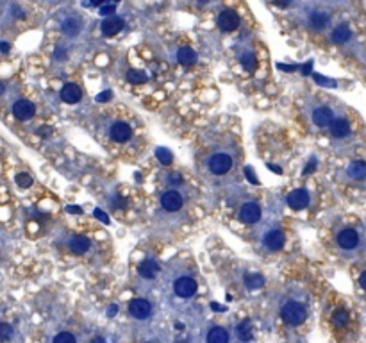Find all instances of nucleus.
Returning a JSON list of instances; mask_svg holds the SVG:
<instances>
[{
    "mask_svg": "<svg viewBox=\"0 0 366 343\" xmlns=\"http://www.w3.org/2000/svg\"><path fill=\"white\" fill-rule=\"evenodd\" d=\"M268 168H270V170H274L275 174H282V168L275 166V164H268Z\"/></svg>",
    "mask_w": 366,
    "mask_h": 343,
    "instance_id": "8fccbe9b",
    "label": "nucleus"
},
{
    "mask_svg": "<svg viewBox=\"0 0 366 343\" xmlns=\"http://www.w3.org/2000/svg\"><path fill=\"white\" fill-rule=\"evenodd\" d=\"M177 61L181 64H184V66H191V64L197 63V52H195V50H191V48H188V47L179 48Z\"/></svg>",
    "mask_w": 366,
    "mask_h": 343,
    "instance_id": "aec40b11",
    "label": "nucleus"
},
{
    "mask_svg": "<svg viewBox=\"0 0 366 343\" xmlns=\"http://www.w3.org/2000/svg\"><path fill=\"white\" fill-rule=\"evenodd\" d=\"M129 313L136 320H147L152 315V304L145 299H134L129 304Z\"/></svg>",
    "mask_w": 366,
    "mask_h": 343,
    "instance_id": "f03ea898",
    "label": "nucleus"
},
{
    "mask_svg": "<svg viewBox=\"0 0 366 343\" xmlns=\"http://www.w3.org/2000/svg\"><path fill=\"white\" fill-rule=\"evenodd\" d=\"M334 120V113L329 108H318L313 113V122L318 127H329Z\"/></svg>",
    "mask_w": 366,
    "mask_h": 343,
    "instance_id": "f3484780",
    "label": "nucleus"
},
{
    "mask_svg": "<svg viewBox=\"0 0 366 343\" xmlns=\"http://www.w3.org/2000/svg\"><path fill=\"white\" fill-rule=\"evenodd\" d=\"M66 211H68V213H77V215H82V209L77 208V206H68V208H66Z\"/></svg>",
    "mask_w": 366,
    "mask_h": 343,
    "instance_id": "79ce46f5",
    "label": "nucleus"
},
{
    "mask_svg": "<svg viewBox=\"0 0 366 343\" xmlns=\"http://www.w3.org/2000/svg\"><path fill=\"white\" fill-rule=\"evenodd\" d=\"M359 283H361V288H366V272H362V274H361V279H359Z\"/></svg>",
    "mask_w": 366,
    "mask_h": 343,
    "instance_id": "49530a36",
    "label": "nucleus"
},
{
    "mask_svg": "<svg viewBox=\"0 0 366 343\" xmlns=\"http://www.w3.org/2000/svg\"><path fill=\"white\" fill-rule=\"evenodd\" d=\"M116 309H118V307L114 306V304H113V306H109V309H107V315H109V316H114V313H116Z\"/></svg>",
    "mask_w": 366,
    "mask_h": 343,
    "instance_id": "a18cd8bd",
    "label": "nucleus"
},
{
    "mask_svg": "<svg viewBox=\"0 0 366 343\" xmlns=\"http://www.w3.org/2000/svg\"><path fill=\"white\" fill-rule=\"evenodd\" d=\"M111 97H113V93L109 92V90H105V92H102V93H98L97 95V102H102V104H104V102H109V100H111Z\"/></svg>",
    "mask_w": 366,
    "mask_h": 343,
    "instance_id": "f704fd0d",
    "label": "nucleus"
},
{
    "mask_svg": "<svg viewBox=\"0 0 366 343\" xmlns=\"http://www.w3.org/2000/svg\"><path fill=\"white\" fill-rule=\"evenodd\" d=\"M359 243V236L354 229H343L338 234V245L341 248H354Z\"/></svg>",
    "mask_w": 366,
    "mask_h": 343,
    "instance_id": "ddd939ff",
    "label": "nucleus"
},
{
    "mask_svg": "<svg viewBox=\"0 0 366 343\" xmlns=\"http://www.w3.org/2000/svg\"><path fill=\"white\" fill-rule=\"evenodd\" d=\"M138 272H140V276L145 277V279H154V277L159 274V265H157L154 260H150V258H147V260H143L140 263Z\"/></svg>",
    "mask_w": 366,
    "mask_h": 343,
    "instance_id": "dca6fc26",
    "label": "nucleus"
},
{
    "mask_svg": "<svg viewBox=\"0 0 366 343\" xmlns=\"http://www.w3.org/2000/svg\"><path fill=\"white\" fill-rule=\"evenodd\" d=\"M100 27L104 36H114V34H118L124 29V20L120 16H107V18H104Z\"/></svg>",
    "mask_w": 366,
    "mask_h": 343,
    "instance_id": "9d476101",
    "label": "nucleus"
},
{
    "mask_svg": "<svg viewBox=\"0 0 366 343\" xmlns=\"http://www.w3.org/2000/svg\"><path fill=\"white\" fill-rule=\"evenodd\" d=\"M59 95H61V100H63V102H66V104H75V102H79V100H81L82 92H81V88H79L77 84L68 82V84H65V86L61 88Z\"/></svg>",
    "mask_w": 366,
    "mask_h": 343,
    "instance_id": "1a4fd4ad",
    "label": "nucleus"
},
{
    "mask_svg": "<svg viewBox=\"0 0 366 343\" xmlns=\"http://www.w3.org/2000/svg\"><path fill=\"white\" fill-rule=\"evenodd\" d=\"M36 113V108H34L33 102H29L25 99H20L15 102L13 106V115L17 116L18 120H31Z\"/></svg>",
    "mask_w": 366,
    "mask_h": 343,
    "instance_id": "6e6552de",
    "label": "nucleus"
},
{
    "mask_svg": "<svg viewBox=\"0 0 366 343\" xmlns=\"http://www.w3.org/2000/svg\"><path fill=\"white\" fill-rule=\"evenodd\" d=\"M127 79L134 84H143L149 80V77H147L145 72H141V70H131V72L127 73Z\"/></svg>",
    "mask_w": 366,
    "mask_h": 343,
    "instance_id": "cd10ccee",
    "label": "nucleus"
},
{
    "mask_svg": "<svg viewBox=\"0 0 366 343\" xmlns=\"http://www.w3.org/2000/svg\"><path fill=\"white\" fill-rule=\"evenodd\" d=\"M13 334H15V329L9 325V323H0V341H9V339L13 338Z\"/></svg>",
    "mask_w": 366,
    "mask_h": 343,
    "instance_id": "c85d7f7f",
    "label": "nucleus"
},
{
    "mask_svg": "<svg viewBox=\"0 0 366 343\" xmlns=\"http://www.w3.org/2000/svg\"><path fill=\"white\" fill-rule=\"evenodd\" d=\"M241 64L245 70H249V72H252V70H256V66H258V61H256V56L254 54H245V56L241 57Z\"/></svg>",
    "mask_w": 366,
    "mask_h": 343,
    "instance_id": "c756f323",
    "label": "nucleus"
},
{
    "mask_svg": "<svg viewBox=\"0 0 366 343\" xmlns=\"http://www.w3.org/2000/svg\"><path fill=\"white\" fill-rule=\"evenodd\" d=\"M0 52H9V45L6 41H0Z\"/></svg>",
    "mask_w": 366,
    "mask_h": 343,
    "instance_id": "37998d69",
    "label": "nucleus"
},
{
    "mask_svg": "<svg viewBox=\"0 0 366 343\" xmlns=\"http://www.w3.org/2000/svg\"><path fill=\"white\" fill-rule=\"evenodd\" d=\"M279 70H284V72H295V66H288V64H277Z\"/></svg>",
    "mask_w": 366,
    "mask_h": 343,
    "instance_id": "a19ab883",
    "label": "nucleus"
},
{
    "mask_svg": "<svg viewBox=\"0 0 366 343\" xmlns=\"http://www.w3.org/2000/svg\"><path fill=\"white\" fill-rule=\"evenodd\" d=\"M348 176L355 181H362L366 177V164L362 161H354L348 166Z\"/></svg>",
    "mask_w": 366,
    "mask_h": 343,
    "instance_id": "5701e85b",
    "label": "nucleus"
},
{
    "mask_svg": "<svg viewBox=\"0 0 366 343\" xmlns=\"http://www.w3.org/2000/svg\"><path fill=\"white\" fill-rule=\"evenodd\" d=\"M4 84H2V82H0V95H2V93H4Z\"/></svg>",
    "mask_w": 366,
    "mask_h": 343,
    "instance_id": "864d4df0",
    "label": "nucleus"
},
{
    "mask_svg": "<svg viewBox=\"0 0 366 343\" xmlns=\"http://www.w3.org/2000/svg\"><path fill=\"white\" fill-rule=\"evenodd\" d=\"M173 290L182 299H189V297H193L197 293V283L193 279H189V277H181V279L175 281Z\"/></svg>",
    "mask_w": 366,
    "mask_h": 343,
    "instance_id": "423d86ee",
    "label": "nucleus"
},
{
    "mask_svg": "<svg viewBox=\"0 0 366 343\" xmlns=\"http://www.w3.org/2000/svg\"><path fill=\"white\" fill-rule=\"evenodd\" d=\"M161 206L166 211H179L182 208V197L177 192H166L161 197Z\"/></svg>",
    "mask_w": 366,
    "mask_h": 343,
    "instance_id": "f8f14e48",
    "label": "nucleus"
},
{
    "mask_svg": "<svg viewBox=\"0 0 366 343\" xmlns=\"http://www.w3.org/2000/svg\"><path fill=\"white\" fill-rule=\"evenodd\" d=\"M311 66H313L311 63H307V64H304V66H302V70H304V73H306V75H307V73H311Z\"/></svg>",
    "mask_w": 366,
    "mask_h": 343,
    "instance_id": "09e8293b",
    "label": "nucleus"
},
{
    "mask_svg": "<svg viewBox=\"0 0 366 343\" xmlns=\"http://www.w3.org/2000/svg\"><path fill=\"white\" fill-rule=\"evenodd\" d=\"M314 168H316V161H311V164H307L306 168H304V172H302V174H304V176H309V174H313L314 172Z\"/></svg>",
    "mask_w": 366,
    "mask_h": 343,
    "instance_id": "58836bf2",
    "label": "nucleus"
},
{
    "mask_svg": "<svg viewBox=\"0 0 366 343\" xmlns=\"http://www.w3.org/2000/svg\"><path fill=\"white\" fill-rule=\"evenodd\" d=\"M239 220L243 224H256L261 218V208L256 202H247L241 209H239Z\"/></svg>",
    "mask_w": 366,
    "mask_h": 343,
    "instance_id": "0eeeda50",
    "label": "nucleus"
},
{
    "mask_svg": "<svg viewBox=\"0 0 366 343\" xmlns=\"http://www.w3.org/2000/svg\"><path fill=\"white\" fill-rule=\"evenodd\" d=\"M93 215H95V218H98L100 222H104V224H109V216H105V213L102 211V209H95Z\"/></svg>",
    "mask_w": 366,
    "mask_h": 343,
    "instance_id": "4c0bfd02",
    "label": "nucleus"
},
{
    "mask_svg": "<svg viewBox=\"0 0 366 343\" xmlns=\"http://www.w3.org/2000/svg\"><path fill=\"white\" fill-rule=\"evenodd\" d=\"M114 9H116V4H102V8H100V15H104V16L113 15Z\"/></svg>",
    "mask_w": 366,
    "mask_h": 343,
    "instance_id": "c9c22d12",
    "label": "nucleus"
},
{
    "mask_svg": "<svg viewBox=\"0 0 366 343\" xmlns=\"http://www.w3.org/2000/svg\"><path fill=\"white\" fill-rule=\"evenodd\" d=\"M91 343H107V341H105L104 338H93V339H91Z\"/></svg>",
    "mask_w": 366,
    "mask_h": 343,
    "instance_id": "3c124183",
    "label": "nucleus"
},
{
    "mask_svg": "<svg viewBox=\"0 0 366 343\" xmlns=\"http://www.w3.org/2000/svg\"><path fill=\"white\" fill-rule=\"evenodd\" d=\"M156 157L159 159V163L166 164V166H168V164H172V161H173V154L168 150V148H165V147H159V148H157V150H156Z\"/></svg>",
    "mask_w": 366,
    "mask_h": 343,
    "instance_id": "393cba45",
    "label": "nucleus"
},
{
    "mask_svg": "<svg viewBox=\"0 0 366 343\" xmlns=\"http://www.w3.org/2000/svg\"><path fill=\"white\" fill-rule=\"evenodd\" d=\"M229 341H230L229 331L225 327H220V325L211 327L207 331V334H205V343H229Z\"/></svg>",
    "mask_w": 366,
    "mask_h": 343,
    "instance_id": "4468645a",
    "label": "nucleus"
},
{
    "mask_svg": "<svg viewBox=\"0 0 366 343\" xmlns=\"http://www.w3.org/2000/svg\"><path fill=\"white\" fill-rule=\"evenodd\" d=\"M314 80H316L318 84H325L327 88H334L336 86V82H334L332 79H327V77H322V75H318V73H314Z\"/></svg>",
    "mask_w": 366,
    "mask_h": 343,
    "instance_id": "72a5a7b5",
    "label": "nucleus"
},
{
    "mask_svg": "<svg viewBox=\"0 0 366 343\" xmlns=\"http://www.w3.org/2000/svg\"><path fill=\"white\" fill-rule=\"evenodd\" d=\"M245 286L249 290H259V288L265 286V277L261 274H249L245 277Z\"/></svg>",
    "mask_w": 366,
    "mask_h": 343,
    "instance_id": "b1692460",
    "label": "nucleus"
},
{
    "mask_svg": "<svg viewBox=\"0 0 366 343\" xmlns=\"http://www.w3.org/2000/svg\"><path fill=\"white\" fill-rule=\"evenodd\" d=\"M15 181H17V184L20 188H29L33 186V177L27 176V174H18L17 177H15Z\"/></svg>",
    "mask_w": 366,
    "mask_h": 343,
    "instance_id": "473e14b6",
    "label": "nucleus"
},
{
    "mask_svg": "<svg viewBox=\"0 0 366 343\" xmlns=\"http://www.w3.org/2000/svg\"><path fill=\"white\" fill-rule=\"evenodd\" d=\"M288 206L295 211H302V209H306L309 206V193L306 190H295L288 195Z\"/></svg>",
    "mask_w": 366,
    "mask_h": 343,
    "instance_id": "39448f33",
    "label": "nucleus"
},
{
    "mask_svg": "<svg viewBox=\"0 0 366 343\" xmlns=\"http://www.w3.org/2000/svg\"><path fill=\"white\" fill-rule=\"evenodd\" d=\"M327 20H329V16L325 15V13H313L311 15V25H313L314 29H322L323 25L327 24Z\"/></svg>",
    "mask_w": 366,
    "mask_h": 343,
    "instance_id": "bb28decb",
    "label": "nucleus"
},
{
    "mask_svg": "<svg viewBox=\"0 0 366 343\" xmlns=\"http://www.w3.org/2000/svg\"><path fill=\"white\" fill-rule=\"evenodd\" d=\"M281 318L284 320L288 325H291V327H297V325L306 322L307 309L302 306L300 302H293V300H291V302H286L284 306H282Z\"/></svg>",
    "mask_w": 366,
    "mask_h": 343,
    "instance_id": "f257e3e1",
    "label": "nucleus"
},
{
    "mask_svg": "<svg viewBox=\"0 0 366 343\" xmlns=\"http://www.w3.org/2000/svg\"><path fill=\"white\" fill-rule=\"evenodd\" d=\"M245 176H247V179H249V183L259 184L258 177H256V174H254V170H252V168H250V166H247V168H245Z\"/></svg>",
    "mask_w": 366,
    "mask_h": 343,
    "instance_id": "e433bc0d",
    "label": "nucleus"
},
{
    "mask_svg": "<svg viewBox=\"0 0 366 343\" xmlns=\"http://www.w3.org/2000/svg\"><path fill=\"white\" fill-rule=\"evenodd\" d=\"M236 336H237V339H239V341H243V343L252 341V338H254V325H252V322H250V320H243V322L237 323Z\"/></svg>",
    "mask_w": 366,
    "mask_h": 343,
    "instance_id": "a211bd4d",
    "label": "nucleus"
},
{
    "mask_svg": "<svg viewBox=\"0 0 366 343\" xmlns=\"http://www.w3.org/2000/svg\"><path fill=\"white\" fill-rule=\"evenodd\" d=\"M352 38V32H350V29L346 27V25H339V27H336L332 31V34H330V40L334 41V43H346V41Z\"/></svg>",
    "mask_w": 366,
    "mask_h": 343,
    "instance_id": "412c9836",
    "label": "nucleus"
},
{
    "mask_svg": "<svg viewBox=\"0 0 366 343\" xmlns=\"http://www.w3.org/2000/svg\"><path fill=\"white\" fill-rule=\"evenodd\" d=\"M237 25H239V16H237V13L232 11V9H223V11L218 15V27H220L221 31L232 32L237 29Z\"/></svg>",
    "mask_w": 366,
    "mask_h": 343,
    "instance_id": "7ed1b4c3",
    "label": "nucleus"
},
{
    "mask_svg": "<svg viewBox=\"0 0 366 343\" xmlns=\"http://www.w3.org/2000/svg\"><path fill=\"white\" fill-rule=\"evenodd\" d=\"M131 136H133V129L125 124V122H116L111 127V138L114 141H118V143H124V141L131 140Z\"/></svg>",
    "mask_w": 366,
    "mask_h": 343,
    "instance_id": "9b49d317",
    "label": "nucleus"
},
{
    "mask_svg": "<svg viewBox=\"0 0 366 343\" xmlns=\"http://www.w3.org/2000/svg\"><path fill=\"white\" fill-rule=\"evenodd\" d=\"M232 166V159L227 154H214L209 159V170L216 176H223L225 172L230 170Z\"/></svg>",
    "mask_w": 366,
    "mask_h": 343,
    "instance_id": "20e7f679",
    "label": "nucleus"
},
{
    "mask_svg": "<svg viewBox=\"0 0 366 343\" xmlns=\"http://www.w3.org/2000/svg\"><path fill=\"white\" fill-rule=\"evenodd\" d=\"M170 179H172V183H181L182 177H181V174H173V176L170 177Z\"/></svg>",
    "mask_w": 366,
    "mask_h": 343,
    "instance_id": "c03bdc74",
    "label": "nucleus"
},
{
    "mask_svg": "<svg viewBox=\"0 0 366 343\" xmlns=\"http://www.w3.org/2000/svg\"><path fill=\"white\" fill-rule=\"evenodd\" d=\"M332 322H334V325H345V323L348 322V313L343 311V309H339V311H334Z\"/></svg>",
    "mask_w": 366,
    "mask_h": 343,
    "instance_id": "2f4dec72",
    "label": "nucleus"
},
{
    "mask_svg": "<svg viewBox=\"0 0 366 343\" xmlns=\"http://www.w3.org/2000/svg\"><path fill=\"white\" fill-rule=\"evenodd\" d=\"M38 132H40L41 136H49V134H50V129H49V127H41Z\"/></svg>",
    "mask_w": 366,
    "mask_h": 343,
    "instance_id": "de8ad7c7",
    "label": "nucleus"
},
{
    "mask_svg": "<svg viewBox=\"0 0 366 343\" xmlns=\"http://www.w3.org/2000/svg\"><path fill=\"white\" fill-rule=\"evenodd\" d=\"M211 306H213V309H216V311H223V309H225V307H221V306H218V304H211Z\"/></svg>",
    "mask_w": 366,
    "mask_h": 343,
    "instance_id": "603ef678",
    "label": "nucleus"
},
{
    "mask_svg": "<svg viewBox=\"0 0 366 343\" xmlns=\"http://www.w3.org/2000/svg\"><path fill=\"white\" fill-rule=\"evenodd\" d=\"M70 248H72L73 254H84L89 248V239L84 236H75V238L70 241Z\"/></svg>",
    "mask_w": 366,
    "mask_h": 343,
    "instance_id": "4be33fe9",
    "label": "nucleus"
},
{
    "mask_svg": "<svg viewBox=\"0 0 366 343\" xmlns=\"http://www.w3.org/2000/svg\"><path fill=\"white\" fill-rule=\"evenodd\" d=\"M147 343H154V341H147Z\"/></svg>",
    "mask_w": 366,
    "mask_h": 343,
    "instance_id": "5fc2aeb1",
    "label": "nucleus"
},
{
    "mask_svg": "<svg viewBox=\"0 0 366 343\" xmlns=\"http://www.w3.org/2000/svg\"><path fill=\"white\" fill-rule=\"evenodd\" d=\"M79 29H81V25H79V22H77L75 18H68V20L63 24V31H65L68 36H77Z\"/></svg>",
    "mask_w": 366,
    "mask_h": 343,
    "instance_id": "a878e982",
    "label": "nucleus"
},
{
    "mask_svg": "<svg viewBox=\"0 0 366 343\" xmlns=\"http://www.w3.org/2000/svg\"><path fill=\"white\" fill-rule=\"evenodd\" d=\"M265 245L270 250H281L284 247V234H282V231H279V229L270 231L265 236Z\"/></svg>",
    "mask_w": 366,
    "mask_h": 343,
    "instance_id": "2eb2a0df",
    "label": "nucleus"
},
{
    "mask_svg": "<svg viewBox=\"0 0 366 343\" xmlns=\"http://www.w3.org/2000/svg\"><path fill=\"white\" fill-rule=\"evenodd\" d=\"M56 59L57 61H63V59H66V50H63V48H56Z\"/></svg>",
    "mask_w": 366,
    "mask_h": 343,
    "instance_id": "ea45409f",
    "label": "nucleus"
},
{
    "mask_svg": "<svg viewBox=\"0 0 366 343\" xmlns=\"http://www.w3.org/2000/svg\"><path fill=\"white\" fill-rule=\"evenodd\" d=\"M52 343H77V339L72 332L63 331V332H59V334H56V338H54Z\"/></svg>",
    "mask_w": 366,
    "mask_h": 343,
    "instance_id": "7c9ffc66",
    "label": "nucleus"
},
{
    "mask_svg": "<svg viewBox=\"0 0 366 343\" xmlns=\"http://www.w3.org/2000/svg\"><path fill=\"white\" fill-rule=\"evenodd\" d=\"M330 134L334 138H345V136L350 134V124L345 118L332 120V124H330Z\"/></svg>",
    "mask_w": 366,
    "mask_h": 343,
    "instance_id": "6ab92c4d",
    "label": "nucleus"
}]
</instances>
